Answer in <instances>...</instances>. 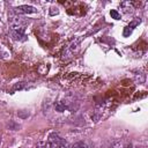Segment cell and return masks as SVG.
<instances>
[{"label":"cell","instance_id":"obj_1","mask_svg":"<svg viewBox=\"0 0 148 148\" xmlns=\"http://www.w3.org/2000/svg\"><path fill=\"white\" fill-rule=\"evenodd\" d=\"M24 25H22V24H20L18 23V21H16V22H14L12 25H10V36H12V38L13 39H15V40H22V39H24L23 37H25V35H24Z\"/></svg>","mask_w":148,"mask_h":148},{"label":"cell","instance_id":"obj_2","mask_svg":"<svg viewBox=\"0 0 148 148\" xmlns=\"http://www.w3.org/2000/svg\"><path fill=\"white\" fill-rule=\"evenodd\" d=\"M47 141H49V142H50V143L53 146V148H56V147H58V148H59V146L62 143L64 139H61V138L59 136V134H58V133L53 132V133H51V134L49 135Z\"/></svg>","mask_w":148,"mask_h":148},{"label":"cell","instance_id":"obj_3","mask_svg":"<svg viewBox=\"0 0 148 148\" xmlns=\"http://www.w3.org/2000/svg\"><path fill=\"white\" fill-rule=\"evenodd\" d=\"M15 12L18 13V14H32V13H36L37 9L34 7V6H29V5H22V6H18L15 8Z\"/></svg>","mask_w":148,"mask_h":148},{"label":"cell","instance_id":"obj_4","mask_svg":"<svg viewBox=\"0 0 148 148\" xmlns=\"http://www.w3.org/2000/svg\"><path fill=\"white\" fill-rule=\"evenodd\" d=\"M79 43H80V39H75L67 49H66V51L64 52V56L66 54V58L67 57H72L73 56V53H74V51L77 49V45H79Z\"/></svg>","mask_w":148,"mask_h":148},{"label":"cell","instance_id":"obj_5","mask_svg":"<svg viewBox=\"0 0 148 148\" xmlns=\"http://www.w3.org/2000/svg\"><path fill=\"white\" fill-rule=\"evenodd\" d=\"M119 6H120V8L123 9L124 13H131L134 9V5H133L132 1H123V2H120Z\"/></svg>","mask_w":148,"mask_h":148},{"label":"cell","instance_id":"obj_6","mask_svg":"<svg viewBox=\"0 0 148 148\" xmlns=\"http://www.w3.org/2000/svg\"><path fill=\"white\" fill-rule=\"evenodd\" d=\"M54 109H56V111H58V112H62V111H65V110L68 109V105H67L66 102L58 101V102H56V104H54Z\"/></svg>","mask_w":148,"mask_h":148},{"label":"cell","instance_id":"obj_7","mask_svg":"<svg viewBox=\"0 0 148 148\" xmlns=\"http://www.w3.org/2000/svg\"><path fill=\"white\" fill-rule=\"evenodd\" d=\"M36 148H53V146L46 140V141H39L36 146Z\"/></svg>","mask_w":148,"mask_h":148},{"label":"cell","instance_id":"obj_8","mask_svg":"<svg viewBox=\"0 0 148 148\" xmlns=\"http://www.w3.org/2000/svg\"><path fill=\"white\" fill-rule=\"evenodd\" d=\"M71 148H88V146H87V143L83 142V141H77V142H75Z\"/></svg>","mask_w":148,"mask_h":148},{"label":"cell","instance_id":"obj_9","mask_svg":"<svg viewBox=\"0 0 148 148\" xmlns=\"http://www.w3.org/2000/svg\"><path fill=\"white\" fill-rule=\"evenodd\" d=\"M110 15H111V17L114 18V20H120V14H119L116 9H111V10H110Z\"/></svg>","mask_w":148,"mask_h":148},{"label":"cell","instance_id":"obj_10","mask_svg":"<svg viewBox=\"0 0 148 148\" xmlns=\"http://www.w3.org/2000/svg\"><path fill=\"white\" fill-rule=\"evenodd\" d=\"M111 148H124V146H123V142L121 141H116V142H113V145L111 146Z\"/></svg>","mask_w":148,"mask_h":148},{"label":"cell","instance_id":"obj_11","mask_svg":"<svg viewBox=\"0 0 148 148\" xmlns=\"http://www.w3.org/2000/svg\"><path fill=\"white\" fill-rule=\"evenodd\" d=\"M132 30H133V29H131V28H130V27L127 25V27H126V28L124 29V36H125V37H127L128 35H131Z\"/></svg>","mask_w":148,"mask_h":148},{"label":"cell","instance_id":"obj_12","mask_svg":"<svg viewBox=\"0 0 148 148\" xmlns=\"http://www.w3.org/2000/svg\"><path fill=\"white\" fill-rule=\"evenodd\" d=\"M59 148H71V147H69V146H68V143L64 140V141H62V143L59 146Z\"/></svg>","mask_w":148,"mask_h":148},{"label":"cell","instance_id":"obj_13","mask_svg":"<svg viewBox=\"0 0 148 148\" xmlns=\"http://www.w3.org/2000/svg\"><path fill=\"white\" fill-rule=\"evenodd\" d=\"M125 148H133V145H132V143H128V145H127Z\"/></svg>","mask_w":148,"mask_h":148},{"label":"cell","instance_id":"obj_14","mask_svg":"<svg viewBox=\"0 0 148 148\" xmlns=\"http://www.w3.org/2000/svg\"><path fill=\"white\" fill-rule=\"evenodd\" d=\"M138 148H145V147H138Z\"/></svg>","mask_w":148,"mask_h":148}]
</instances>
